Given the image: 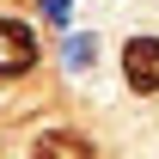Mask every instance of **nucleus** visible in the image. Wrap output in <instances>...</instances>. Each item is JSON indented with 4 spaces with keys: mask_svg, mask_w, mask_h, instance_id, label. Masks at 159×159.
<instances>
[{
    "mask_svg": "<svg viewBox=\"0 0 159 159\" xmlns=\"http://www.w3.org/2000/svg\"><path fill=\"white\" fill-rule=\"evenodd\" d=\"M37 31L19 19H0V80H25L31 67H37Z\"/></svg>",
    "mask_w": 159,
    "mask_h": 159,
    "instance_id": "f257e3e1",
    "label": "nucleus"
},
{
    "mask_svg": "<svg viewBox=\"0 0 159 159\" xmlns=\"http://www.w3.org/2000/svg\"><path fill=\"white\" fill-rule=\"evenodd\" d=\"M122 80L135 86L141 98L159 92V37H129L122 43Z\"/></svg>",
    "mask_w": 159,
    "mask_h": 159,
    "instance_id": "f03ea898",
    "label": "nucleus"
},
{
    "mask_svg": "<svg viewBox=\"0 0 159 159\" xmlns=\"http://www.w3.org/2000/svg\"><path fill=\"white\" fill-rule=\"evenodd\" d=\"M37 153H55V159H86L92 147H86V141H74L67 129H55V135H43V141H37Z\"/></svg>",
    "mask_w": 159,
    "mask_h": 159,
    "instance_id": "7ed1b4c3",
    "label": "nucleus"
}]
</instances>
